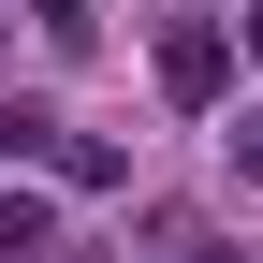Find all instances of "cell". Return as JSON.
<instances>
[{
	"instance_id": "cell-3",
	"label": "cell",
	"mask_w": 263,
	"mask_h": 263,
	"mask_svg": "<svg viewBox=\"0 0 263 263\" xmlns=\"http://www.w3.org/2000/svg\"><path fill=\"white\" fill-rule=\"evenodd\" d=\"M234 29H249V59H263V0H249V15H234Z\"/></svg>"
},
{
	"instance_id": "cell-2",
	"label": "cell",
	"mask_w": 263,
	"mask_h": 263,
	"mask_svg": "<svg viewBox=\"0 0 263 263\" xmlns=\"http://www.w3.org/2000/svg\"><path fill=\"white\" fill-rule=\"evenodd\" d=\"M29 249H44V205L15 190V205H0V263H29Z\"/></svg>"
},
{
	"instance_id": "cell-4",
	"label": "cell",
	"mask_w": 263,
	"mask_h": 263,
	"mask_svg": "<svg viewBox=\"0 0 263 263\" xmlns=\"http://www.w3.org/2000/svg\"><path fill=\"white\" fill-rule=\"evenodd\" d=\"M249 176H263V146H249Z\"/></svg>"
},
{
	"instance_id": "cell-1",
	"label": "cell",
	"mask_w": 263,
	"mask_h": 263,
	"mask_svg": "<svg viewBox=\"0 0 263 263\" xmlns=\"http://www.w3.org/2000/svg\"><path fill=\"white\" fill-rule=\"evenodd\" d=\"M219 73H234L219 29H176V44H161V88H176V103H219Z\"/></svg>"
}]
</instances>
